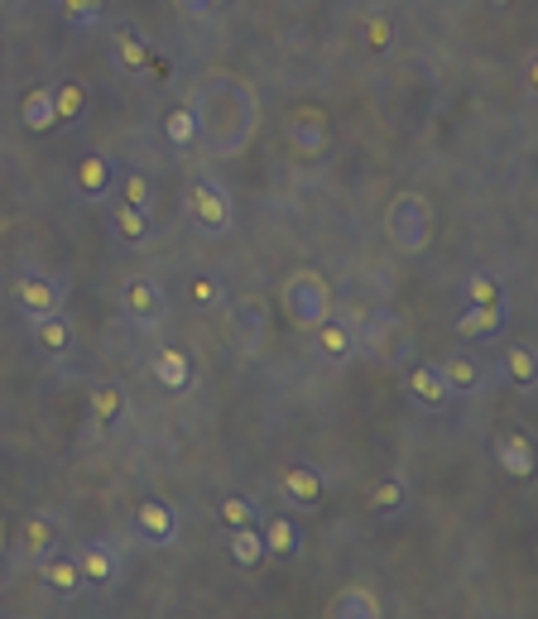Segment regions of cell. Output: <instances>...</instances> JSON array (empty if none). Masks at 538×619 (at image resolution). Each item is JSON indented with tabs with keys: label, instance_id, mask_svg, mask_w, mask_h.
<instances>
[{
	"label": "cell",
	"instance_id": "cell-5",
	"mask_svg": "<svg viewBox=\"0 0 538 619\" xmlns=\"http://www.w3.org/2000/svg\"><path fill=\"white\" fill-rule=\"evenodd\" d=\"M150 371H154V385H164V389H188L193 385V355L183 351V346H160L154 351V361H150Z\"/></svg>",
	"mask_w": 538,
	"mask_h": 619
},
{
	"label": "cell",
	"instance_id": "cell-1",
	"mask_svg": "<svg viewBox=\"0 0 538 619\" xmlns=\"http://www.w3.org/2000/svg\"><path fill=\"white\" fill-rule=\"evenodd\" d=\"M332 284L322 279L318 269H298L284 279V312L294 327H304V332H312V327H322L327 318H332Z\"/></svg>",
	"mask_w": 538,
	"mask_h": 619
},
{
	"label": "cell",
	"instance_id": "cell-10",
	"mask_svg": "<svg viewBox=\"0 0 538 619\" xmlns=\"http://www.w3.org/2000/svg\"><path fill=\"white\" fill-rule=\"evenodd\" d=\"M125 312L135 322H154L164 312V294H160V284L154 279H130L125 284Z\"/></svg>",
	"mask_w": 538,
	"mask_h": 619
},
{
	"label": "cell",
	"instance_id": "cell-3",
	"mask_svg": "<svg viewBox=\"0 0 538 619\" xmlns=\"http://www.w3.org/2000/svg\"><path fill=\"white\" fill-rule=\"evenodd\" d=\"M288 140H294L298 154H308V159H318L327 154V144H332V125H327V111L318 107H298L294 121H288Z\"/></svg>",
	"mask_w": 538,
	"mask_h": 619
},
{
	"label": "cell",
	"instance_id": "cell-40",
	"mask_svg": "<svg viewBox=\"0 0 538 619\" xmlns=\"http://www.w3.org/2000/svg\"><path fill=\"white\" fill-rule=\"evenodd\" d=\"M207 5H217V0H207Z\"/></svg>",
	"mask_w": 538,
	"mask_h": 619
},
{
	"label": "cell",
	"instance_id": "cell-2",
	"mask_svg": "<svg viewBox=\"0 0 538 619\" xmlns=\"http://www.w3.org/2000/svg\"><path fill=\"white\" fill-rule=\"evenodd\" d=\"M385 231L389 241H395L404 255H418V250H428L432 241V207L424 192H399L395 202H389L385 212Z\"/></svg>",
	"mask_w": 538,
	"mask_h": 619
},
{
	"label": "cell",
	"instance_id": "cell-31",
	"mask_svg": "<svg viewBox=\"0 0 538 619\" xmlns=\"http://www.w3.org/2000/svg\"><path fill=\"white\" fill-rule=\"evenodd\" d=\"M221 523H227V529H245V523H255L260 519V509L251 505V499H241V495H231V499H221Z\"/></svg>",
	"mask_w": 538,
	"mask_h": 619
},
{
	"label": "cell",
	"instance_id": "cell-35",
	"mask_svg": "<svg viewBox=\"0 0 538 619\" xmlns=\"http://www.w3.org/2000/svg\"><path fill=\"white\" fill-rule=\"evenodd\" d=\"M466 298H471V302H501L505 294H501V284H495L491 274H476V279L466 284Z\"/></svg>",
	"mask_w": 538,
	"mask_h": 619
},
{
	"label": "cell",
	"instance_id": "cell-36",
	"mask_svg": "<svg viewBox=\"0 0 538 619\" xmlns=\"http://www.w3.org/2000/svg\"><path fill=\"white\" fill-rule=\"evenodd\" d=\"M188 298L198 302V308H217L221 284H217V279H207V274H202V279H193V284H188Z\"/></svg>",
	"mask_w": 538,
	"mask_h": 619
},
{
	"label": "cell",
	"instance_id": "cell-12",
	"mask_svg": "<svg viewBox=\"0 0 538 619\" xmlns=\"http://www.w3.org/2000/svg\"><path fill=\"white\" fill-rule=\"evenodd\" d=\"M327 615L332 619H380V600L365 586H347V590H337L332 596Z\"/></svg>",
	"mask_w": 538,
	"mask_h": 619
},
{
	"label": "cell",
	"instance_id": "cell-26",
	"mask_svg": "<svg viewBox=\"0 0 538 619\" xmlns=\"http://www.w3.org/2000/svg\"><path fill=\"white\" fill-rule=\"evenodd\" d=\"M505 371H509V379H515V389H534V379H538V361H534V351H529V346H509V355H505Z\"/></svg>",
	"mask_w": 538,
	"mask_h": 619
},
{
	"label": "cell",
	"instance_id": "cell-11",
	"mask_svg": "<svg viewBox=\"0 0 538 619\" xmlns=\"http://www.w3.org/2000/svg\"><path fill=\"white\" fill-rule=\"evenodd\" d=\"M77 572H83L87 586H111L116 582V552L107 543H87L77 552Z\"/></svg>",
	"mask_w": 538,
	"mask_h": 619
},
{
	"label": "cell",
	"instance_id": "cell-32",
	"mask_svg": "<svg viewBox=\"0 0 538 619\" xmlns=\"http://www.w3.org/2000/svg\"><path fill=\"white\" fill-rule=\"evenodd\" d=\"M371 509L375 513H399L404 509V485L399 480H380L371 490Z\"/></svg>",
	"mask_w": 538,
	"mask_h": 619
},
{
	"label": "cell",
	"instance_id": "cell-14",
	"mask_svg": "<svg viewBox=\"0 0 538 619\" xmlns=\"http://www.w3.org/2000/svg\"><path fill=\"white\" fill-rule=\"evenodd\" d=\"M77 192L91 197V202L111 192V159L107 154H87V159L77 164Z\"/></svg>",
	"mask_w": 538,
	"mask_h": 619
},
{
	"label": "cell",
	"instance_id": "cell-28",
	"mask_svg": "<svg viewBox=\"0 0 538 619\" xmlns=\"http://www.w3.org/2000/svg\"><path fill=\"white\" fill-rule=\"evenodd\" d=\"M116 231H121V241L140 245L144 235H150V212H140V207H116Z\"/></svg>",
	"mask_w": 538,
	"mask_h": 619
},
{
	"label": "cell",
	"instance_id": "cell-19",
	"mask_svg": "<svg viewBox=\"0 0 538 619\" xmlns=\"http://www.w3.org/2000/svg\"><path fill=\"white\" fill-rule=\"evenodd\" d=\"M438 375H442V385H448L452 394H466V399L471 394H481V371H476V361H466V355H452Z\"/></svg>",
	"mask_w": 538,
	"mask_h": 619
},
{
	"label": "cell",
	"instance_id": "cell-29",
	"mask_svg": "<svg viewBox=\"0 0 538 619\" xmlns=\"http://www.w3.org/2000/svg\"><path fill=\"white\" fill-rule=\"evenodd\" d=\"M87 107V91L77 87V82H58L54 87V111H58V121H73V115H83Z\"/></svg>",
	"mask_w": 538,
	"mask_h": 619
},
{
	"label": "cell",
	"instance_id": "cell-34",
	"mask_svg": "<svg viewBox=\"0 0 538 619\" xmlns=\"http://www.w3.org/2000/svg\"><path fill=\"white\" fill-rule=\"evenodd\" d=\"M63 5V20L68 24H91L101 15V0H58Z\"/></svg>",
	"mask_w": 538,
	"mask_h": 619
},
{
	"label": "cell",
	"instance_id": "cell-27",
	"mask_svg": "<svg viewBox=\"0 0 538 619\" xmlns=\"http://www.w3.org/2000/svg\"><path fill=\"white\" fill-rule=\"evenodd\" d=\"M54 543H58V538H54V523H48V519H30V523H24V552H30L34 562H44L48 552H54Z\"/></svg>",
	"mask_w": 538,
	"mask_h": 619
},
{
	"label": "cell",
	"instance_id": "cell-18",
	"mask_svg": "<svg viewBox=\"0 0 538 619\" xmlns=\"http://www.w3.org/2000/svg\"><path fill=\"white\" fill-rule=\"evenodd\" d=\"M312 336H318L322 355H332V361H341V355L356 351V332H351L347 322H337V318H327L322 327H312Z\"/></svg>",
	"mask_w": 538,
	"mask_h": 619
},
{
	"label": "cell",
	"instance_id": "cell-30",
	"mask_svg": "<svg viewBox=\"0 0 538 619\" xmlns=\"http://www.w3.org/2000/svg\"><path fill=\"white\" fill-rule=\"evenodd\" d=\"M121 202H125V207H140V212H150V207H154L150 178H144V174H125V178H121Z\"/></svg>",
	"mask_w": 538,
	"mask_h": 619
},
{
	"label": "cell",
	"instance_id": "cell-21",
	"mask_svg": "<svg viewBox=\"0 0 538 619\" xmlns=\"http://www.w3.org/2000/svg\"><path fill=\"white\" fill-rule=\"evenodd\" d=\"M198 130H202V121H198V111L193 107H178V111L164 115V140L178 144V150H188V144L198 140Z\"/></svg>",
	"mask_w": 538,
	"mask_h": 619
},
{
	"label": "cell",
	"instance_id": "cell-23",
	"mask_svg": "<svg viewBox=\"0 0 538 619\" xmlns=\"http://www.w3.org/2000/svg\"><path fill=\"white\" fill-rule=\"evenodd\" d=\"M34 322V341L44 351H68V341H73V327H68V318H58V312H48V318H30Z\"/></svg>",
	"mask_w": 538,
	"mask_h": 619
},
{
	"label": "cell",
	"instance_id": "cell-20",
	"mask_svg": "<svg viewBox=\"0 0 538 619\" xmlns=\"http://www.w3.org/2000/svg\"><path fill=\"white\" fill-rule=\"evenodd\" d=\"M121 413H125L121 385H101L97 394H91V423H97V428H116V423H121Z\"/></svg>",
	"mask_w": 538,
	"mask_h": 619
},
{
	"label": "cell",
	"instance_id": "cell-6",
	"mask_svg": "<svg viewBox=\"0 0 538 619\" xmlns=\"http://www.w3.org/2000/svg\"><path fill=\"white\" fill-rule=\"evenodd\" d=\"M495 461H501V471H509L515 480H529L534 476V442L524 438V432H501V438H495Z\"/></svg>",
	"mask_w": 538,
	"mask_h": 619
},
{
	"label": "cell",
	"instance_id": "cell-33",
	"mask_svg": "<svg viewBox=\"0 0 538 619\" xmlns=\"http://www.w3.org/2000/svg\"><path fill=\"white\" fill-rule=\"evenodd\" d=\"M365 44H371V54H385V48L395 44V24H389L385 15H371V24H365Z\"/></svg>",
	"mask_w": 538,
	"mask_h": 619
},
{
	"label": "cell",
	"instance_id": "cell-39",
	"mask_svg": "<svg viewBox=\"0 0 538 619\" xmlns=\"http://www.w3.org/2000/svg\"><path fill=\"white\" fill-rule=\"evenodd\" d=\"M491 5H509V0H491Z\"/></svg>",
	"mask_w": 538,
	"mask_h": 619
},
{
	"label": "cell",
	"instance_id": "cell-7",
	"mask_svg": "<svg viewBox=\"0 0 538 619\" xmlns=\"http://www.w3.org/2000/svg\"><path fill=\"white\" fill-rule=\"evenodd\" d=\"M135 523H140V533L150 538V543H174V529H178V519H174V509L164 505V499H140V509H135Z\"/></svg>",
	"mask_w": 538,
	"mask_h": 619
},
{
	"label": "cell",
	"instance_id": "cell-38",
	"mask_svg": "<svg viewBox=\"0 0 538 619\" xmlns=\"http://www.w3.org/2000/svg\"><path fill=\"white\" fill-rule=\"evenodd\" d=\"M0 548H6V523H0Z\"/></svg>",
	"mask_w": 538,
	"mask_h": 619
},
{
	"label": "cell",
	"instance_id": "cell-8",
	"mask_svg": "<svg viewBox=\"0 0 538 619\" xmlns=\"http://www.w3.org/2000/svg\"><path fill=\"white\" fill-rule=\"evenodd\" d=\"M15 302L30 318H48V312H58V288L39 274H24V279H15Z\"/></svg>",
	"mask_w": 538,
	"mask_h": 619
},
{
	"label": "cell",
	"instance_id": "cell-9",
	"mask_svg": "<svg viewBox=\"0 0 538 619\" xmlns=\"http://www.w3.org/2000/svg\"><path fill=\"white\" fill-rule=\"evenodd\" d=\"M20 121H24V130H34V135H48L54 125H63L54 111V87H34L20 107Z\"/></svg>",
	"mask_w": 538,
	"mask_h": 619
},
{
	"label": "cell",
	"instance_id": "cell-41",
	"mask_svg": "<svg viewBox=\"0 0 538 619\" xmlns=\"http://www.w3.org/2000/svg\"><path fill=\"white\" fill-rule=\"evenodd\" d=\"M0 5H6V0H0Z\"/></svg>",
	"mask_w": 538,
	"mask_h": 619
},
{
	"label": "cell",
	"instance_id": "cell-37",
	"mask_svg": "<svg viewBox=\"0 0 538 619\" xmlns=\"http://www.w3.org/2000/svg\"><path fill=\"white\" fill-rule=\"evenodd\" d=\"M178 5H183V10H193V15H207V10H212L207 0H178Z\"/></svg>",
	"mask_w": 538,
	"mask_h": 619
},
{
	"label": "cell",
	"instance_id": "cell-15",
	"mask_svg": "<svg viewBox=\"0 0 538 619\" xmlns=\"http://www.w3.org/2000/svg\"><path fill=\"white\" fill-rule=\"evenodd\" d=\"M409 394L424 408H448V399H452V389L442 385V375L428 371V365H414V371H409Z\"/></svg>",
	"mask_w": 538,
	"mask_h": 619
},
{
	"label": "cell",
	"instance_id": "cell-25",
	"mask_svg": "<svg viewBox=\"0 0 538 619\" xmlns=\"http://www.w3.org/2000/svg\"><path fill=\"white\" fill-rule=\"evenodd\" d=\"M260 538H265V552H274V557H294V552H298V529H294V519H270Z\"/></svg>",
	"mask_w": 538,
	"mask_h": 619
},
{
	"label": "cell",
	"instance_id": "cell-13",
	"mask_svg": "<svg viewBox=\"0 0 538 619\" xmlns=\"http://www.w3.org/2000/svg\"><path fill=\"white\" fill-rule=\"evenodd\" d=\"M279 485H284V495L294 499V505H322V480H318V471H308V466H284V476H279Z\"/></svg>",
	"mask_w": 538,
	"mask_h": 619
},
{
	"label": "cell",
	"instance_id": "cell-4",
	"mask_svg": "<svg viewBox=\"0 0 538 619\" xmlns=\"http://www.w3.org/2000/svg\"><path fill=\"white\" fill-rule=\"evenodd\" d=\"M188 212L193 221H198L202 231H227L231 226V197L217 188V183H193V192H188Z\"/></svg>",
	"mask_w": 538,
	"mask_h": 619
},
{
	"label": "cell",
	"instance_id": "cell-17",
	"mask_svg": "<svg viewBox=\"0 0 538 619\" xmlns=\"http://www.w3.org/2000/svg\"><path fill=\"white\" fill-rule=\"evenodd\" d=\"M231 562L235 566H260L265 562V538H260L255 523H245V529H231Z\"/></svg>",
	"mask_w": 538,
	"mask_h": 619
},
{
	"label": "cell",
	"instance_id": "cell-22",
	"mask_svg": "<svg viewBox=\"0 0 538 619\" xmlns=\"http://www.w3.org/2000/svg\"><path fill=\"white\" fill-rule=\"evenodd\" d=\"M39 576H44L54 590H63V596H73L77 586H83V572H77V557H44L39 562Z\"/></svg>",
	"mask_w": 538,
	"mask_h": 619
},
{
	"label": "cell",
	"instance_id": "cell-16",
	"mask_svg": "<svg viewBox=\"0 0 538 619\" xmlns=\"http://www.w3.org/2000/svg\"><path fill=\"white\" fill-rule=\"evenodd\" d=\"M501 322H505V298L501 302H471V312L457 318V332L462 336H485V332H495Z\"/></svg>",
	"mask_w": 538,
	"mask_h": 619
},
{
	"label": "cell",
	"instance_id": "cell-24",
	"mask_svg": "<svg viewBox=\"0 0 538 619\" xmlns=\"http://www.w3.org/2000/svg\"><path fill=\"white\" fill-rule=\"evenodd\" d=\"M116 54H121V68H125V73H144V68L154 63L150 44H144L135 30H121V34H116Z\"/></svg>",
	"mask_w": 538,
	"mask_h": 619
}]
</instances>
